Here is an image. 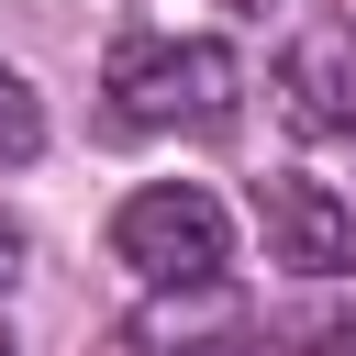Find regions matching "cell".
<instances>
[{
    "label": "cell",
    "mask_w": 356,
    "mask_h": 356,
    "mask_svg": "<svg viewBox=\"0 0 356 356\" xmlns=\"http://www.w3.org/2000/svg\"><path fill=\"white\" fill-rule=\"evenodd\" d=\"M33 156H44V100L22 67H0V167H33Z\"/></svg>",
    "instance_id": "obj_5"
},
{
    "label": "cell",
    "mask_w": 356,
    "mask_h": 356,
    "mask_svg": "<svg viewBox=\"0 0 356 356\" xmlns=\"http://www.w3.org/2000/svg\"><path fill=\"white\" fill-rule=\"evenodd\" d=\"M256 234H267V267H300V278L356 267V211L323 178H256Z\"/></svg>",
    "instance_id": "obj_3"
},
{
    "label": "cell",
    "mask_w": 356,
    "mask_h": 356,
    "mask_svg": "<svg viewBox=\"0 0 356 356\" xmlns=\"http://www.w3.org/2000/svg\"><path fill=\"white\" fill-rule=\"evenodd\" d=\"M278 89H289V122H312V134H356V22H312V33H289Z\"/></svg>",
    "instance_id": "obj_4"
},
{
    "label": "cell",
    "mask_w": 356,
    "mask_h": 356,
    "mask_svg": "<svg viewBox=\"0 0 356 356\" xmlns=\"http://www.w3.org/2000/svg\"><path fill=\"white\" fill-rule=\"evenodd\" d=\"M278 345H312V356H356V323H345V312H323V323H300V312H289V323H278Z\"/></svg>",
    "instance_id": "obj_6"
},
{
    "label": "cell",
    "mask_w": 356,
    "mask_h": 356,
    "mask_svg": "<svg viewBox=\"0 0 356 356\" xmlns=\"http://www.w3.org/2000/svg\"><path fill=\"white\" fill-rule=\"evenodd\" d=\"M11 278H22V222L0 211V289H11Z\"/></svg>",
    "instance_id": "obj_7"
},
{
    "label": "cell",
    "mask_w": 356,
    "mask_h": 356,
    "mask_svg": "<svg viewBox=\"0 0 356 356\" xmlns=\"http://www.w3.org/2000/svg\"><path fill=\"white\" fill-rule=\"evenodd\" d=\"M111 256H122L134 278H156V289H211L222 256H234V222H222L211 189L156 178V189H134V200L111 211Z\"/></svg>",
    "instance_id": "obj_2"
},
{
    "label": "cell",
    "mask_w": 356,
    "mask_h": 356,
    "mask_svg": "<svg viewBox=\"0 0 356 356\" xmlns=\"http://www.w3.org/2000/svg\"><path fill=\"white\" fill-rule=\"evenodd\" d=\"M245 100V56L211 33H134L111 56V122L122 134H211Z\"/></svg>",
    "instance_id": "obj_1"
}]
</instances>
